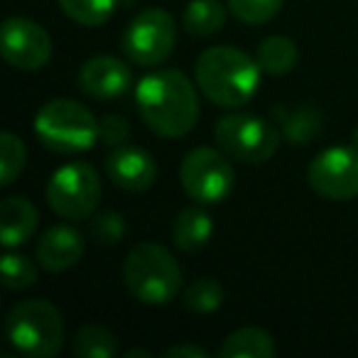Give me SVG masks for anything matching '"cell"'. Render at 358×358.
<instances>
[{
    "mask_svg": "<svg viewBox=\"0 0 358 358\" xmlns=\"http://www.w3.org/2000/svg\"><path fill=\"white\" fill-rule=\"evenodd\" d=\"M135 103L143 123L159 138H182L199 120L194 84L177 69L143 76L135 86Z\"/></svg>",
    "mask_w": 358,
    "mask_h": 358,
    "instance_id": "obj_1",
    "label": "cell"
},
{
    "mask_svg": "<svg viewBox=\"0 0 358 358\" xmlns=\"http://www.w3.org/2000/svg\"><path fill=\"white\" fill-rule=\"evenodd\" d=\"M260 64L236 47H209L194 66L201 94L221 108L245 106L260 86Z\"/></svg>",
    "mask_w": 358,
    "mask_h": 358,
    "instance_id": "obj_2",
    "label": "cell"
},
{
    "mask_svg": "<svg viewBox=\"0 0 358 358\" xmlns=\"http://www.w3.org/2000/svg\"><path fill=\"white\" fill-rule=\"evenodd\" d=\"M123 280L138 302L159 307L177 297L182 287V270L164 245L140 243L125 258Z\"/></svg>",
    "mask_w": 358,
    "mask_h": 358,
    "instance_id": "obj_3",
    "label": "cell"
},
{
    "mask_svg": "<svg viewBox=\"0 0 358 358\" xmlns=\"http://www.w3.org/2000/svg\"><path fill=\"white\" fill-rule=\"evenodd\" d=\"M8 341L27 358H52L64 346V319L47 299L17 302L6 317Z\"/></svg>",
    "mask_w": 358,
    "mask_h": 358,
    "instance_id": "obj_4",
    "label": "cell"
},
{
    "mask_svg": "<svg viewBox=\"0 0 358 358\" xmlns=\"http://www.w3.org/2000/svg\"><path fill=\"white\" fill-rule=\"evenodd\" d=\"M35 133L55 152L74 155L94 148L99 140V120L76 101L52 99L37 110Z\"/></svg>",
    "mask_w": 358,
    "mask_h": 358,
    "instance_id": "obj_5",
    "label": "cell"
},
{
    "mask_svg": "<svg viewBox=\"0 0 358 358\" xmlns=\"http://www.w3.org/2000/svg\"><path fill=\"white\" fill-rule=\"evenodd\" d=\"M214 138L219 150L245 164H263L278 152L280 133L270 120L250 113H231L216 120Z\"/></svg>",
    "mask_w": 358,
    "mask_h": 358,
    "instance_id": "obj_6",
    "label": "cell"
},
{
    "mask_svg": "<svg viewBox=\"0 0 358 358\" xmlns=\"http://www.w3.org/2000/svg\"><path fill=\"white\" fill-rule=\"evenodd\" d=\"M179 179L192 201L201 206H214L231 196L236 172L224 150L219 152L216 148H194L182 159Z\"/></svg>",
    "mask_w": 358,
    "mask_h": 358,
    "instance_id": "obj_7",
    "label": "cell"
},
{
    "mask_svg": "<svg viewBox=\"0 0 358 358\" xmlns=\"http://www.w3.org/2000/svg\"><path fill=\"white\" fill-rule=\"evenodd\" d=\"M47 201L52 211L66 221L94 216L101 201V179L89 162H66L50 177Z\"/></svg>",
    "mask_w": 358,
    "mask_h": 358,
    "instance_id": "obj_8",
    "label": "cell"
},
{
    "mask_svg": "<svg viewBox=\"0 0 358 358\" xmlns=\"http://www.w3.org/2000/svg\"><path fill=\"white\" fill-rule=\"evenodd\" d=\"M177 45V25L162 8H145L123 32V52L138 66H157Z\"/></svg>",
    "mask_w": 358,
    "mask_h": 358,
    "instance_id": "obj_9",
    "label": "cell"
},
{
    "mask_svg": "<svg viewBox=\"0 0 358 358\" xmlns=\"http://www.w3.org/2000/svg\"><path fill=\"white\" fill-rule=\"evenodd\" d=\"M309 187L331 201H348L358 196V148L338 145L319 152L307 169Z\"/></svg>",
    "mask_w": 358,
    "mask_h": 358,
    "instance_id": "obj_10",
    "label": "cell"
},
{
    "mask_svg": "<svg viewBox=\"0 0 358 358\" xmlns=\"http://www.w3.org/2000/svg\"><path fill=\"white\" fill-rule=\"evenodd\" d=\"M0 52L10 66L22 71H37L50 62L52 40L45 27L27 17H8L0 30Z\"/></svg>",
    "mask_w": 358,
    "mask_h": 358,
    "instance_id": "obj_11",
    "label": "cell"
},
{
    "mask_svg": "<svg viewBox=\"0 0 358 358\" xmlns=\"http://www.w3.org/2000/svg\"><path fill=\"white\" fill-rule=\"evenodd\" d=\"M106 172L110 182L125 192H145L157 179V164L152 155L135 145H118L106 157Z\"/></svg>",
    "mask_w": 358,
    "mask_h": 358,
    "instance_id": "obj_12",
    "label": "cell"
},
{
    "mask_svg": "<svg viewBox=\"0 0 358 358\" xmlns=\"http://www.w3.org/2000/svg\"><path fill=\"white\" fill-rule=\"evenodd\" d=\"M133 86V71L128 64L108 55L91 57L79 71V89L91 99L113 101L128 94Z\"/></svg>",
    "mask_w": 358,
    "mask_h": 358,
    "instance_id": "obj_13",
    "label": "cell"
},
{
    "mask_svg": "<svg viewBox=\"0 0 358 358\" xmlns=\"http://www.w3.org/2000/svg\"><path fill=\"white\" fill-rule=\"evenodd\" d=\"M37 263L40 268L50 273H62V270L74 268L84 255V238L71 226H52L37 243Z\"/></svg>",
    "mask_w": 358,
    "mask_h": 358,
    "instance_id": "obj_14",
    "label": "cell"
},
{
    "mask_svg": "<svg viewBox=\"0 0 358 358\" xmlns=\"http://www.w3.org/2000/svg\"><path fill=\"white\" fill-rule=\"evenodd\" d=\"M40 214L25 196H8L0 206V238L8 250L20 248L35 236Z\"/></svg>",
    "mask_w": 358,
    "mask_h": 358,
    "instance_id": "obj_15",
    "label": "cell"
},
{
    "mask_svg": "<svg viewBox=\"0 0 358 358\" xmlns=\"http://www.w3.org/2000/svg\"><path fill=\"white\" fill-rule=\"evenodd\" d=\"M211 236H214V224H211V216L201 209V204L182 209L172 224V241L185 253L206 248Z\"/></svg>",
    "mask_w": 358,
    "mask_h": 358,
    "instance_id": "obj_16",
    "label": "cell"
},
{
    "mask_svg": "<svg viewBox=\"0 0 358 358\" xmlns=\"http://www.w3.org/2000/svg\"><path fill=\"white\" fill-rule=\"evenodd\" d=\"M278 353L268 331L258 327H243L229 334L219 348L221 358H273Z\"/></svg>",
    "mask_w": 358,
    "mask_h": 358,
    "instance_id": "obj_17",
    "label": "cell"
},
{
    "mask_svg": "<svg viewBox=\"0 0 358 358\" xmlns=\"http://www.w3.org/2000/svg\"><path fill=\"white\" fill-rule=\"evenodd\" d=\"M273 115L278 118L282 135L292 145H307L322 130V110L317 106L302 103L297 108H278L273 110Z\"/></svg>",
    "mask_w": 358,
    "mask_h": 358,
    "instance_id": "obj_18",
    "label": "cell"
},
{
    "mask_svg": "<svg viewBox=\"0 0 358 358\" xmlns=\"http://www.w3.org/2000/svg\"><path fill=\"white\" fill-rule=\"evenodd\" d=\"M182 25L194 37L216 35L226 25V10L219 0H192L185 8Z\"/></svg>",
    "mask_w": 358,
    "mask_h": 358,
    "instance_id": "obj_19",
    "label": "cell"
},
{
    "mask_svg": "<svg viewBox=\"0 0 358 358\" xmlns=\"http://www.w3.org/2000/svg\"><path fill=\"white\" fill-rule=\"evenodd\" d=\"M258 59L260 69L270 76H282V74H289L297 64V47L289 37H282V35H273L268 40L260 42L258 47Z\"/></svg>",
    "mask_w": 358,
    "mask_h": 358,
    "instance_id": "obj_20",
    "label": "cell"
},
{
    "mask_svg": "<svg viewBox=\"0 0 358 358\" xmlns=\"http://www.w3.org/2000/svg\"><path fill=\"white\" fill-rule=\"evenodd\" d=\"M118 353V336L99 324L79 329L74 336V356L79 358H113Z\"/></svg>",
    "mask_w": 358,
    "mask_h": 358,
    "instance_id": "obj_21",
    "label": "cell"
},
{
    "mask_svg": "<svg viewBox=\"0 0 358 358\" xmlns=\"http://www.w3.org/2000/svg\"><path fill=\"white\" fill-rule=\"evenodd\" d=\"M118 0H59V8L69 20L84 27H101L115 13Z\"/></svg>",
    "mask_w": 358,
    "mask_h": 358,
    "instance_id": "obj_22",
    "label": "cell"
},
{
    "mask_svg": "<svg viewBox=\"0 0 358 358\" xmlns=\"http://www.w3.org/2000/svg\"><path fill=\"white\" fill-rule=\"evenodd\" d=\"M27 150L17 135L3 133L0 135V185H13L25 169Z\"/></svg>",
    "mask_w": 358,
    "mask_h": 358,
    "instance_id": "obj_23",
    "label": "cell"
},
{
    "mask_svg": "<svg viewBox=\"0 0 358 358\" xmlns=\"http://www.w3.org/2000/svg\"><path fill=\"white\" fill-rule=\"evenodd\" d=\"M185 304L187 309L196 314H211L224 304V287H221L219 280L199 278L187 287Z\"/></svg>",
    "mask_w": 358,
    "mask_h": 358,
    "instance_id": "obj_24",
    "label": "cell"
},
{
    "mask_svg": "<svg viewBox=\"0 0 358 358\" xmlns=\"http://www.w3.org/2000/svg\"><path fill=\"white\" fill-rule=\"evenodd\" d=\"M285 0H229V10L243 25H265L280 10Z\"/></svg>",
    "mask_w": 358,
    "mask_h": 358,
    "instance_id": "obj_25",
    "label": "cell"
},
{
    "mask_svg": "<svg viewBox=\"0 0 358 358\" xmlns=\"http://www.w3.org/2000/svg\"><path fill=\"white\" fill-rule=\"evenodd\" d=\"M37 282V263L27 255L20 253H6L3 258V285L8 289H27Z\"/></svg>",
    "mask_w": 358,
    "mask_h": 358,
    "instance_id": "obj_26",
    "label": "cell"
},
{
    "mask_svg": "<svg viewBox=\"0 0 358 358\" xmlns=\"http://www.w3.org/2000/svg\"><path fill=\"white\" fill-rule=\"evenodd\" d=\"M125 236V221L115 211H106L91 219V238L101 245H115Z\"/></svg>",
    "mask_w": 358,
    "mask_h": 358,
    "instance_id": "obj_27",
    "label": "cell"
},
{
    "mask_svg": "<svg viewBox=\"0 0 358 358\" xmlns=\"http://www.w3.org/2000/svg\"><path fill=\"white\" fill-rule=\"evenodd\" d=\"M130 138V125L123 115H103L99 120V140L108 148H118V145H125Z\"/></svg>",
    "mask_w": 358,
    "mask_h": 358,
    "instance_id": "obj_28",
    "label": "cell"
},
{
    "mask_svg": "<svg viewBox=\"0 0 358 358\" xmlns=\"http://www.w3.org/2000/svg\"><path fill=\"white\" fill-rule=\"evenodd\" d=\"M164 358H209V351L199 346H192V343H179V346H172Z\"/></svg>",
    "mask_w": 358,
    "mask_h": 358,
    "instance_id": "obj_29",
    "label": "cell"
},
{
    "mask_svg": "<svg viewBox=\"0 0 358 358\" xmlns=\"http://www.w3.org/2000/svg\"><path fill=\"white\" fill-rule=\"evenodd\" d=\"M125 358H152V353L143 351V348H133V351L125 353Z\"/></svg>",
    "mask_w": 358,
    "mask_h": 358,
    "instance_id": "obj_30",
    "label": "cell"
}]
</instances>
